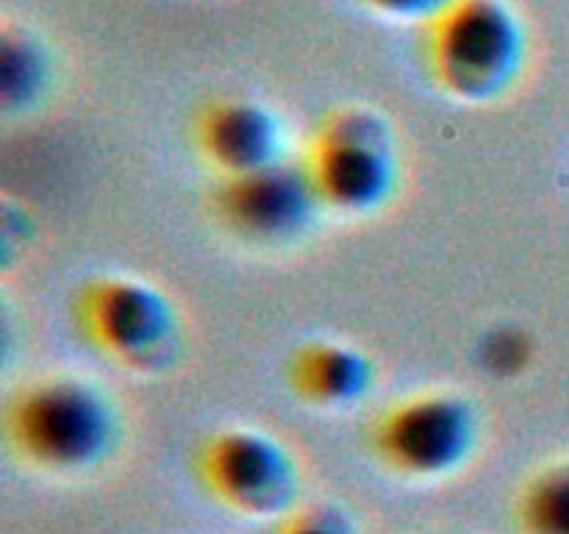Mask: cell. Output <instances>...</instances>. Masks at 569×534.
<instances>
[{
	"label": "cell",
	"instance_id": "cell-7",
	"mask_svg": "<svg viewBox=\"0 0 569 534\" xmlns=\"http://www.w3.org/2000/svg\"><path fill=\"white\" fill-rule=\"evenodd\" d=\"M303 165H278L244 176L222 178L214 189L220 220L250 243H287L309 228L320 209Z\"/></svg>",
	"mask_w": 569,
	"mask_h": 534
},
{
	"label": "cell",
	"instance_id": "cell-5",
	"mask_svg": "<svg viewBox=\"0 0 569 534\" xmlns=\"http://www.w3.org/2000/svg\"><path fill=\"white\" fill-rule=\"evenodd\" d=\"M478 443V415L453 393H420L398 400L372 423V448L392 471L437 478L459 471Z\"/></svg>",
	"mask_w": 569,
	"mask_h": 534
},
{
	"label": "cell",
	"instance_id": "cell-11",
	"mask_svg": "<svg viewBox=\"0 0 569 534\" xmlns=\"http://www.w3.org/2000/svg\"><path fill=\"white\" fill-rule=\"evenodd\" d=\"M526 534H569V462L539 471L520 498Z\"/></svg>",
	"mask_w": 569,
	"mask_h": 534
},
{
	"label": "cell",
	"instance_id": "cell-3",
	"mask_svg": "<svg viewBox=\"0 0 569 534\" xmlns=\"http://www.w3.org/2000/svg\"><path fill=\"white\" fill-rule=\"evenodd\" d=\"M306 176L317 198L342 215H367L398 189V142L387 117L365 106L328 111L306 148Z\"/></svg>",
	"mask_w": 569,
	"mask_h": 534
},
{
	"label": "cell",
	"instance_id": "cell-6",
	"mask_svg": "<svg viewBox=\"0 0 569 534\" xmlns=\"http://www.w3.org/2000/svg\"><path fill=\"white\" fill-rule=\"evenodd\" d=\"M206 487L242 515H278L298 493V465L281 439L259 428H222L200 448Z\"/></svg>",
	"mask_w": 569,
	"mask_h": 534
},
{
	"label": "cell",
	"instance_id": "cell-13",
	"mask_svg": "<svg viewBox=\"0 0 569 534\" xmlns=\"http://www.w3.org/2000/svg\"><path fill=\"white\" fill-rule=\"evenodd\" d=\"M281 534H356L353 523L333 506H315L289 517Z\"/></svg>",
	"mask_w": 569,
	"mask_h": 534
},
{
	"label": "cell",
	"instance_id": "cell-4",
	"mask_svg": "<svg viewBox=\"0 0 569 534\" xmlns=\"http://www.w3.org/2000/svg\"><path fill=\"white\" fill-rule=\"evenodd\" d=\"M76 317L83 337L128 370L161 373L181 354V312L142 278H92L78 293Z\"/></svg>",
	"mask_w": 569,
	"mask_h": 534
},
{
	"label": "cell",
	"instance_id": "cell-8",
	"mask_svg": "<svg viewBox=\"0 0 569 534\" xmlns=\"http://www.w3.org/2000/svg\"><path fill=\"white\" fill-rule=\"evenodd\" d=\"M194 142L222 178L244 176L283 161V131L267 106L244 98L206 103L194 120Z\"/></svg>",
	"mask_w": 569,
	"mask_h": 534
},
{
	"label": "cell",
	"instance_id": "cell-2",
	"mask_svg": "<svg viewBox=\"0 0 569 534\" xmlns=\"http://www.w3.org/2000/svg\"><path fill=\"white\" fill-rule=\"evenodd\" d=\"M6 432L22 459L48 471H83L114 445L117 412L83 378L44 376L11 398Z\"/></svg>",
	"mask_w": 569,
	"mask_h": 534
},
{
	"label": "cell",
	"instance_id": "cell-9",
	"mask_svg": "<svg viewBox=\"0 0 569 534\" xmlns=\"http://www.w3.org/2000/svg\"><path fill=\"white\" fill-rule=\"evenodd\" d=\"M287 382L298 398L322 409H345L370 393L376 365L353 345L315 339L289 356Z\"/></svg>",
	"mask_w": 569,
	"mask_h": 534
},
{
	"label": "cell",
	"instance_id": "cell-12",
	"mask_svg": "<svg viewBox=\"0 0 569 534\" xmlns=\"http://www.w3.org/2000/svg\"><path fill=\"white\" fill-rule=\"evenodd\" d=\"M533 345L528 339L526 332L520 328H498V332L487 334L481 345V359L487 370H492L495 376L511 378L520 376L528 365H531Z\"/></svg>",
	"mask_w": 569,
	"mask_h": 534
},
{
	"label": "cell",
	"instance_id": "cell-1",
	"mask_svg": "<svg viewBox=\"0 0 569 534\" xmlns=\"http://www.w3.org/2000/svg\"><path fill=\"white\" fill-rule=\"evenodd\" d=\"M422 53L445 95L465 103H492L526 70V28L506 0H453L426 22Z\"/></svg>",
	"mask_w": 569,
	"mask_h": 534
},
{
	"label": "cell",
	"instance_id": "cell-14",
	"mask_svg": "<svg viewBox=\"0 0 569 534\" xmlns=\"http://www.w3.org/2000/svg\"><path fill=\"white\" fill-rule=\"evenodd\" d=\"M367 9H372L376 14L387 17V20H400V22H431L433 17L442 14L453 0H361Z\"/></svg>",
	"mask_w": 569,
	"mask_h": 534
},
{
	"label": "cell",
	"instance_id": "cell-10",
	"mask_svg": "<svg viewBox=\"0 0 569 534\" xmlns=\"http://www.w3.org/2000/svg\"><path fill=\"white\" fill-rule=\"evenodd\" d=\"M50 83V56L26 28H3L0 39V103L9 115L28 109Z\"/></svg>",
	"mask_w": 569,
	"mask_h": 534
}]
</instances>
